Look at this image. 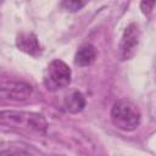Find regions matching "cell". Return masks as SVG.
Returning a JSON list of instances; mask_svg holds the SVG:
<instances>
[{
  "label": "cell",
  "mask_w": 156,
  "mask_h": 156,
  "mask_svg": "<svg viewBox=\"0 0 156 156\" xmlns=\"http://www.w3.org/2000/svg\"><path fill=\"white\" fill-rule=\"evenodd\" d=\"M32 93V85L26 82L0 78V104L27 101Z\"/></svg>",
  "instance_id": "277c9868"
},
{
  "label": "cell",
  "mask_w": 156,
  "mask_h": 156,
  "mask_svg": "<svg viewBox=\"0 0 156 156\" xmlns=\"http://www.w3.org/2000/svg\"><path fill=\"white\" fill-rule=\"evenodd\" d=\"M139 38H140V30H139L138 24L130 23L129 26H127V28L124 29L122 34L119 46H118L121 60L123 61L130 60L135 55L138 45H139Z\"/></svg>",
  "instance_id": "5b68a950"
},
{
  "label": "cell",
  "mask_w": 156,
  "mask_h": 156,
  "mask_svg": "<svg viewBox=\"0 0 156 156\" xmlns=\"http://www.w3.org/2000/svg\"><path fill=\"white\" fill-rule=\"evenodd\" d=\"M111 121L121 130L132 132L139 124L141 113L136 105L128 100H118L111 108Z\"/></svg>",
  "instance_id": "7a4b0ae2"
},
{
  "label": "cell",
  "mask_w": 156,
  "mask_h": 156,
  "mask_svg": "<svg viewBox=\"0 0 156 156\" xmlns=\"http://www.w3.org/2000/svg\"><path fill=\"white\" fill-rule=\"evenodd\" d=\"M84 5H85V2H83V1H72V0L62 1V2H61V6H62L65 10L71 11V12H74V11L80 10Z\"/></svg>",
  "instance_id": "9c48e42d"
},
{
  "label": "cell",
  "mask_w": 156,
  "mask_h": 156,
  "mask_svg": "<svg viewBox=\"0 0 156 156\" xmlns=\"http://www.w3.org/2000/svg\"><path fill=\"white\" fill-rule=\"evenodd\" d=\"M72 71L62 60H52L45 68L43 74V83L50 91H57L67 88L71 83Z\"/></svg>",
  "instance_id": "3957f363"
},
{
  "label": "cell",
  "mask_w": 156,
  "mask_h": 156,
  "mask_svg": "<svg viewBox=\"0 0 156 156\" xmlns=\"http://www.w3.org/2000/svg\"><path fill=\"white\" fill-rule=\"evenodd\" d=\"M96 49L91 44H83L79 46L74 55V63L80 67L90 66L96 58Z\"/></svg>",
  "instance_id": "ba28073f"
},
{
  "label": "cell",
  "mask_w": 156,
  "mask_h": 156,
  "mask_svg": "<svg viewBox=\"0 0 156 156\" xmlns=\"http://www.w3.org/2000/svg\"><path fill=\"white\" fill-rule=\"evenodd\" d=\"M16 45L21 51H23L33 57H37V56L41 55V52H43V48L38 40V38L33 33H27V32L20 33L16 39Z\"/></svg>",
  "instance_id": "8992f818"
},
{
  "label": "cell",
  "mask_w": 156,
  "mask_h": 156,
  "mask_svg": "<svg viewBox=\"0 0 156 156\" xmlns=\"http://www.w3.org/2000/svg\"><path fill=\"white\" fill-rule=\"evenodd\" d=\"M85 105H87L85 98L78 90H71L63 98V106L71 113H78L83 111Z\"/></svg>",
  "instance_id": "52a82bcc"
},
{
  "label": "cell",
  "mask_w": 156,
  "mask_h": 156,
  "mask_svg": "<svg viewBox=\"0 0 156 156\" xmlns=\"http://www.w3.org/2000/svg\"><path fill=\"white\" fill-rule=\"evenodd\" d=\"M154 6H155V2L154 1H151V2H149V1L140 2V9H141L143 13L146 15V16H150L154 12Z\"/></svg>",
  "instance_id": "30bf717a"
},
{
  "label": "cell",
  "mask_w": 156,
  "mask_h": 156,
  "mask_svg": "<svg viewBox=\"0 0 156 156\" xmlns=\"http://www.w3.org/2000/svg\"><path fill=\"white\" fill-rule=\"evenodd\" d=\"M0 126L27 135H44L48 129V122L43 115L17 110L0 111Z\"/></svg>",
  "instance_id": "6da1fadb"
}]
</instances>
